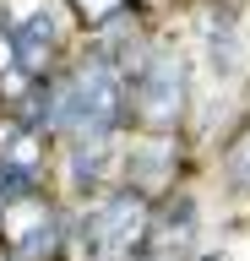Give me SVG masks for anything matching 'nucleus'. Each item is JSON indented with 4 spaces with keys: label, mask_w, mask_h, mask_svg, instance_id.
Listing matches in <instances>:
<instances>
[{
    "label": "nucleus",
    "mask_w": 250,
    "mask_h": 261,
    "mask_svg": "<svg viewBox=\"0 0 250 261\" xmlns=\"http://www.w3.org/2000/svg\"><path fill=\"white\" fill-rule=\"evenodd\" d=\"M147 228H152L147 201L131 196V191H120V196H109L103 207H93L76 223V240H82L87 261H131V250L142 245Z\"/></svg>",
    "instance_id": "obj_1"
},
{
    "label": "nucleus",
    "mask_w": 250,
    "mask_h": 261,
    "mask_svg": "<svg viewBox=\"0 0 250 261\" xmlns=\"http://www.w3.org/2000/svg\"><path fill=\"white\" fill-rule=\"evenodd\" d=\"M125 98H136V120L147 130H174L185 114V65L169 55L136 65V87H125Z\"/></svg>",
    "instance_id": "obj_2"
},
{
    "label": "nucleus",
    "mask_w": 250,
    "mask_h": 261,
    "mask_svg": "<svg viewBox=\"0 0 250 261\" xmlns=\"http://www.w3.org/2000/svg\"><path fill=\"white\" fill-rule=\"evenodd\" d=\"M0 223H6V234H11L17 261H49V250H54V212L44 207L38 196L6 201V207H0Z\"/></svg>",
    "instance_id": "obj_3"
},
{
    "label": "nucleus",
    "mask_w": 250,
    "mask_h": 261,
    "mask_svg": "<svg viewBox=\"0 0 250 261\" xmlns=\"http://www.w3.org/2000/svg\"><path fill=\"white\" fill-rule=\"evenodd\" d=\"M6 38H11V55H17V65L27 71V76H44V65H49L54 55V22L44 11L27 16V22H17V28H6Z\"/></svg>",
    "instance_id": "obj_4"
},
{
    "label": "nucleus",
    "mask_w": 250,
    "mask_h": 261,
    "mask_svg": "<svg viewBox=\"0 0 250 261\" xmlns=\"http://www.w3.org/2000/svg\"><path fill=\"white\" fill-rule=\"evenodd\" d=\"M174 174V142H152L142 158H131V191H163Z\"/></svg>",
    "instance_id": "obj_5"
},
{
    "label": "nucleus",
    "mask_w": 250,
    "mask_h": 261,
    "mask_svg": "<svg viewBox=\"0 0 250 261\" xmlns=\"http://www.w3.org/2000/svg\"><path fill=\"white\" fill-rule=\"evenodd\" d=\"M229 179L239 185V191H250V125L234 136V147H229Z\"/></svg>",
    "instance_id": "obj_6"
},
{
    "label": "nucleus",
    "mask_w": 250,
    "mask_h": 261,
    "mask_svg": "<svg viewBox=\"0 0 250 261\" xmlns=\"http://www.w3.org/2000/svg\"><path fill=\"white\" fill-rule=\"evenodd\" d=\"M71 6L82 11V22H93V28H98V22H115V16H125L136 0H71Z\"/></svg>",
    "instance_id": "obj_7"
},
{
    "label": "nucleus",
    "mask_w": 250,
    "mask_h": 261,
    "mask_svg": "<svg viewBox=\"0 0 250 261\" xmlns=\"http://www.w3.org/2000/svg\"><path fill=\"white\" fill-rule=\"evenodd\" d=\"M147 261H174V256H169V250H158V256H147Z\"/></svg>",
    "instance_id": "obj_8"
},
{
    "label": "nucleus",
    "mask_w": 250,
    "mask_h": 261,
    "mask_svg": "<svg viewBox=\"0 0 250 261\" xmlns=\"http://www.w3.org/2000/svg\"><path fill=\"white\" fill-rule=\"evenodd\" d=\"M207 261H223V256H207Z\"/></svg>",
    "instance_id": "obj_9"
}]
</instances>
